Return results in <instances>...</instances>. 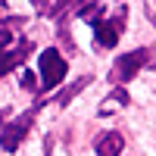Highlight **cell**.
I'll return each instance as SVG.
<instances>
[{"label": "cell", "instance_id": "6da1fadb", "mask_svg": "<svg viewBox=\"0 0 156 156\" xmlns=\"http://www.w3.org/2000/svg\"><path fill=\"white\" fill-rule=\"evenodd\" d=\"M147 59H150V50L147 47H140V50H131V53H122L119 59L112 62V72H109V81L115 84H125V81H131V78L147 66Z\"/></svg>", "mask_w": 156, "mask_h": 156}, {"label": "cell", "instance_id": "7a4b0ae2", "mask_svg": "<svg viewBox=\"0 0 156 156\" xmlns=\"http://www.w3.org/2000/svg\"><path fill=\"white\" fill-rule=\"evenodd\" d=\"M37 109H41V103H37V106H31L28 112H22L19 119H12L6 128H0V147L3 150H19V144L25 140V134L31 131V122H34V115H37Z\"/></svg>", "mask_w": 156, "mask_h": 156}, {"label": "cell", "instance_id": "3957f363", "mask_svg": "<svg viewBox=\"0 0 156 156\" xmlns=\"http://www.w3.org/2000/svg\"><path fill=\"white\" fill-rule=\"evenodd\" d=\"M37 66H41V81L44 87H56L62 78H66V59H62V53L56 47H47L41 56H37Z\"/></svg>", "mask_w": 156, "mask_h": 156}, {"label": "cell", "instance_id": "277c9868", "mask_svg": "<svg viewBox=\"0 0 156 156\" xmlns=\"http://www.w3.org/2000/svg\"><path fill=\"white\" fill-rule=\"evenodd\" d=\"M90 25H94V37H97L100 47H115L122 28H125V9H119L115 19H94Z\"/></svg>", "mask_w": 156, "mask_h": 156}, {"label": "cell", "instance_id": "5b68a950", "mask_svg": "<svg viewBox=\"0 0 156 156\" xmlns=\"http://www.w3.org/2000/svg\"><path fill=\"white\" fill-rule=\"evenodd\" d=\"M28 56H31V41H16V44L0 47V78L6 72H12L16 66H22Z\"/></svg>", "mask_w": 156, "mask_h": 156}, {"label": "cell", "instance_id": "8992f818", "mask_svg": "<svg viewBox=\"0 0 156 156\" xmlns=\"http://www.w3.org/2000/svg\"><path fill=\"white\" fill-rule=\"evenodd\" d=\"M122 147H125V140H122L119 131H103V134L94 140V153H97V156H119Z\"/></svg>", "mask_w": 156, "mask_h": 156}, {"label": "cell", "instance_id": "52a82bcc", "mask_svg": "<svg viewBox=\"0 0 156 156\" xmlns=\"http://www.w3.org/2000/svg\"><path fill=\"white\" fill-rule=\"evenodd\" d=\"M90 84V75H81V78H78V81H72L66 90H59V94H56V103H59V106H66V103L78 94V90H81V87H87Z\"/></svg>", "mask_w": 156, "mask_h": 156}, {"label": "cell", "instance_id": "ba28073f", "mask_svg": "<svg viewBox=\"0 0 156 156\" xmlns=\"http://www.w3.org/2000/svg\"><path fill=\"white\" fill-rule=\"evenodd\" d=\"M112 97H115V100H106V103L100 106V115H106V112H112V109H119V106H128V103H131V97H128L122 87H119V90H112Z\"/></svg>", "mask_w": 156, "mask_h": 156}, {"label": "cell", "instance_id": "9c48e42d", "mask_svg": "<svg viewBox=\"0 0 156 156\" xmlns=\"http://www.w3.org/2000/svg\"><path fill=\"white\" fill-rule=\"evenodd\" d=\"M37 12H50V0H31Z\"/></svg>", "mask_w": 156, "mask_h": 156}, {"label": "cell", "instance_id": "30bf717a", "mask_svg": "<svg viewBox=\"0 0 156 156\" xmlns=\"http://www.w3.org/2000/svg\"><path fill=\"white\" fill-rule=\"evenodd\" d=\"M22 84H25V87H34V75L25 72V75H22Z\"/></svg>", "mask_w": 156, "mask_h": 156}, {"label": "cell", "instance_id": "8fae6325", "mask_svg": "<svg viewBox=\"0 0 156 156\" xmlns=\"http://www.w3.org/2000/svg\"><path fill=\"white\" fill-rule=\"evenodd\" d=\"M9 16H6V0H0V22H6Z\"/></svg>", "mask_w": 156, "mask_h": 156}]
</instances>
